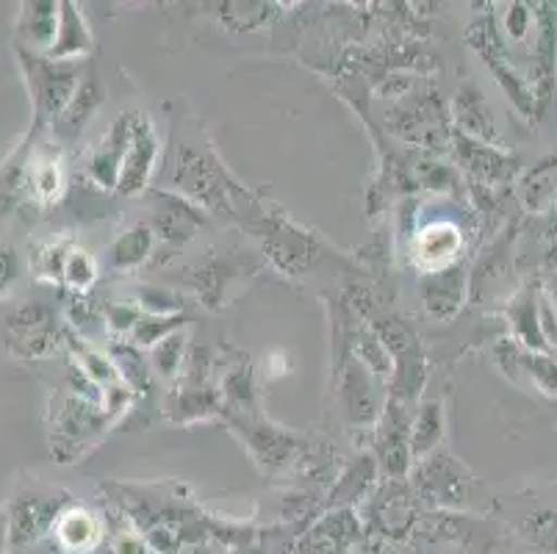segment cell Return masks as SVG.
Wrapping results in <instances>:
<instances>
[{
  "mask_svg": "<svg viewBox=\"0 0 557 554\" xmlns=\"http://www.w3.org/2000/svg\"><path fill=\"white\" fill-rule=\"evenodd\" d=\"M134 122L136 111H125V114L114 122V128L109 131V136L95 147L92 161H89V177H92V183H98L100 189H116L125 152H128L131 136H134Z\"/></svg>",
  "mask_w": 557,
  "mask_h": 554,
  "instance_id": "5",
  "label": "cell"
},
{
  "mask_svg": "<svg viewBox=\"0 0 557 554\" xmlns=\"http://www.w3.org/2000/svg\"><path fill=\"white\" fill-rule=\"evenodd\" d=\"M136 311L131 305H111L109 308V328L116 335H131L136 328Z\"/></svg>",
  "mask_w": 557,
  "mask_h": 554,
  "instance_id": "29",
  "label": "cell"
},
{
  "mask_svg": "<svg viewBox=\"0 0 557 554\" xmlns=\"http://www.w3.org/2000/svg\"><path fill=\"white\" fill-rule=\"evenodd\" d=\"M181 324H184V317H139L131 335L139 347H156L170 333H178Z\"/></svg>",
  "mask_w": 557,
  "mask_h": 554,
  "instance_id": "23",
  "label": "cell"
},
{
  "mask_svg": "<svg viewBox=\"0 0 557 554\" xmlns=\"http://www.w3.org/2000/svg\"><path fill=\"white\" fill-rule=\"evenodd\" d=\"M95 278H98V263H95V258L89 256L86 250H70L67 261H64V272H62V283L64 286H70L73 292L84 294L92 288Z\"/></svg>",
  "mask_w": 557,
  "mask_h": 554,
  "instance_id": "20",
  "label": "cell"
},
{
  "mask_svg": "<svg viewBox=\"0 0 557 554\" xmlns=\"http://www.w3.org/2000/svg\"><path fill=\"white\" fill-rule=\"evenodd\" d=\"M342 399L347 408L349 419L356 424H369L377 419V403L372 391V372H367L356 358L349 360L342 374Z\"/></svg>",
  "mask_w": 557,
  "mask_h": 554,
  "instance_id": "13",
  "label": "cell"
},
{
  "mask_svg": "<svg viewBox=\"0 0 557 554\" xmlns=\"http://www.w3.org/2000/svg\"><path fill=\"white\" fill-rule=\"evenodd\" d=\"M89 50H92V34H89L84 14H81L78 3L64 0V3H59V30H55V42L50 48L48 59H84V56H89Z\"/></svg>",
  "mask_w": 557,
  "mask_h": 554,
  "instance_id": "11",
  "label": "cell"
},
{
  "mask_svg": "<svg viewBox=\"0 0 557 554\" xmlns=\"http://www.w3.org/2000/svg\"><path fill=\"white\" fill-rule=\"evenodd\" d=\"M25 161H28V156L9 161L7 167H0V217H7V213L17 206L20 197H23Z\"/></svg>",
  "mask_w": 557,
  "mask_h": 554,
  "instance_id": "21",
  "label": "cell"
},
{
  "mask_svg": "<svg viewBox=\"0 0 557 554\" xmlns=\"http://www.w3.org/2000/svg\"><path fill=\"white\" fill-rule=\"evenodd\" d=\"M527 535H530L535 546L546 549V552H557V516L546 513V516L530 518Z\"/></svg>",
  "mask_w": 557,
  "mask_h": 554,
  "instance_id": "28",
  "label": "cell"
},
{
  "mask_svg": "<svg viewBox=\"0 0 557 554\" xmlns=\"http://www.w3.org/2000/svg\"><path fill=\"white\" fill-rule=\"evenodd\" d=\"M455 122H458V128L466 131L469 136H478V139H491L494 134V125H491V111L485 106L483 95L472 86H466L455 95Z\"/></svg>",
  "mask_w": 557,
  "mask_h": 554,
  "instance_id": "18",
  "label": "cell"
},
{
  "mask_svg": "<svg viewBox=\"0 0 557 554\" xmlns=\"http://www.w3.org/2000/svg\"><path fill=\"white\" fill-rule=\"evenodd\" d=\"M9 349H12L17 358H48L59 349V330H48V333L28 335V338H17V342H9Z\"/></svg>",
  "mask_w": 557,
  "mask_h": 554,
  "instance_id": "25",
  "label": "cell"
},
{
  "mask_svg": "<svg viewBox=\"0 0 557 554\" xmlns=\"http://www.w3.org/2000/svg\"><path fill=\"white\" fill-rule=\"evenodd\" d=\"M184 347H186L184 333H170L166 338H161V342L156 344L153 364H156V372H159L161 378L166 380L178 378L181 364H184Z\"/></svg>",
  "mask_w": 557,
  "mask_h": 554,
  "instance_id": "22",
  "label": "cell"
},
{
  "mask_svg": "<svg viewBox=\"0 0 557 554\" xmlns=\"http://www.w3.org/2000/svg\"><path fill=\"white\" fill-rule=\"evenodd\" d=\"M453 469H458V466H455L444 452H433V455L424 457L422 466H419V485H422L424 494L433 502H438V505L463 500L469 475Z\"/></svg>",
  "mask_w": 557,
  "mask_h": 554,
  "instance_id": "10",
  "label": "cell"
},
{
  "mask_svg": "<svg viewBox=\"0 0 557 554\" xmlns=\"http://www.w3.org/2000/svg\"><path fill=\"white\" fill-rule=\"evenodd\" d=\"M70 250H73V247L64 242L45 244L42 250L34 256V272H37L42 281H62L64 261H67Z\"/></svg>",
  "mask_w": 557,
  "mask_h": 554,
  "instance_id": "24",
  "label": "cell"
},
{
  "mask_svg": "<svg viewBox=\"0 0 557 554\" xmlns=\"http://www.w3.org/2000/svg\"><path fill=\"white\" fill-rule=\"evenodd\" d=\"M422 294L430 317L438 322L453 319L463 305V269L453 263L438 272H428L422 281Z\"/></svg>",
  "mask_w": 557,
  "mask_h": 554,
  "instance_id": "9",
  "label": "cell"
},
{
  "mask_svg": "<svg viewBox=\"0 0 557 554\" xmlns=\"http://www.w3.org/2000/svg\"><path fill=\"white\" fill-rule=\"evenodd\" d=\"M70 505L64 491H48V494H23L9 505V549H28L42 541L53 530L55 518Z\"/></svg>",
  "mask_w": 557,
  "mask_h": 554,
  "instance_id": "3",
  "label": "cell"
},
{
  "mask_svg": "<svg viewBox=\"0 0 557 554\" xmlns=\"http://www.w3.org/2000/svg\"><path fill=\"white\" fill-rule=\"evenodd\" d=\"M116 416L120 410L89 403L73 391L55 394L50 403V446H53L55 460L59 464L78 460L89 441L100 439Z\"/></svg>",
  "mask_w": 557,
  "mask_h": 554,
  "instance_id": "1",
  "label": "cell"
},
{
  "mask_svg": "<svg viewBox=\"0 0 557 554\" xmlns=\"http://www.w3.org/2000/svg\"><path fill=\"white\" fill-rule=\"evenodd\" d=\"M20 64H23L25 84L32 89L34 114L37 122L45 120L53 125L64 106L73 98L75 86H78V70L67 61H53L48 56H32L25 50H17Z\"/></svg>",
  "mask_w": 557,
  "mask_h": 554,
  "instance_id": "2",
  "label": "cell"
},
{
  "mask_svg": "<svg viewBox=\"0 0 557 554\" xmlns=\"http://www.w3.org/2000/svg\"><path fill=\"white\" fill-rule=\"evenodd\" d=\"M25 192L39 200L42 206H50L64 195V172L62 164L50 152H28L25 161Z\"/></svg>",
  "mask_w": 557,
  "mask_h": 554,
  "instance_id": "14",
  "label": "cell"
},
{
  "mask_svg": "<svg viewBox=\"0 0 557 554\" xmlns=\"http://www.w3.org/2000/svg\"><path fill=\"white\" fill-rule=\"evenodd\" d=\"M20 272H23L20 253L14 250L9 242H0V299L7 297V294L17 286Z\"/></svg>",
  "mask_w": 557,
  "mask_h": 554,
  "instance_id": "27",
  "label": "cell"
},
{
  "mask_svg": "<svg viewBox=\"0 0 557 554\" xmlns=\"http://www.w3.org/2000/svg\"><path fill=\"white\" fill-rule=\"evenodd\" d=\"M410 457L424 460L433 455L444 441V408L442 403H424L419 410L417 421L410 427Z\"/></svg>",
  "mask_w": 557,
  "mask_h": 554,
  "instance_id": "17",
  "label": "cell"
},
{
  "mask_svg": "<svg viewBox=\"0 0 557 554\" xmlns=\"http://www.w3.org/2000/svg\"><path fill=\"white\" fill-rule=\"evenodd\" d=\"M202 222L206 220H202L200 208L189 206L175 195H156L153 222H148V225L153 227L156 238H161V242L184 244L200 231Z\"/></svg>",
  "mask_w": 557,
  "mask_h": 554,
  "instance_id": "7",
  "label": "cell"
},
{
  "mask_svg": "<svg viewBox=\"0 0 557 554\" xmlns=\"http://www.w3.org/2000/svg\"><path fill=\"white\" fill-rule=\"evenodd\" d=\"M103 98H106L103 84H100L95 75H92V78L78 81V86H75L70 103L64 106V111L59 114V120L53 122L55 134L78 136L81 131L89 125V120L98 114V109L103 106Z\"/></svg>",
  "mask_w": 557,
  "mask_h": 554,
  "instance_id": "12",
  "label": "cell"
},
{
  "mask_svg": "<svg viewBox=\"0 0 557 554\" xmlns=\"http://www.w3.org/2000/svg\"><path fill=\"white\" fill-rule=\"evenodd\" d=\"M59 30V3L53 0H32L20 7L17 17V50L32 56H48Z\"/></svg>",
  "mask_w": 557,
  "mask_h": 554,
  "instance_id": "6",
  "label": "cell"
},
{
  "mask_svg": "<svg viewBox=\"0 0 557 554\" xmlns=\"http://www.w3.org/2000/svg\"><path fill=\"white\" fill-rule=\"evenodd\" d=\"M156 159H159V139H156L153 125H150V120L141 111H136L134 136H131L128 152H125L116 192L128 197L139 195L148 186L150 177H153Z\"/></svg>",
  "mask_w": 557,
  "mask_h": 554,
  "instance_id": "4",
  "label": "cell"
},
{
  "mask_svg": "<svg viewBox=\"0 0 557 554\" xmlns=\"http://www.w3.org/2000/svg\"><path fill=\"white\" fill-rule=\"evenodd\" d=\"M9 552V518L7 510H0V554Z\"/></svg>",
  "mask_w": 557,
  "mask_h": 554,
  "instance_id": "31",
  "label": "cell"
},
{
  "mask_svg": "<svg viewBox=\"0 0 557 554\" xmlns=\"http://www.w3.org/2000/svg\"><path fill=\"white\" fill-rule=\"evenodd\" d=\"M139 305L150 317H178L181 297L166 288H141Z\"/></svg>",
  "mask_w": 557,
  "mask_h": 554,
  "instance_id": "26",
  "label": "cell"
},
{
  "mask_svg": "<svg viewBox=\"0 0 557 554\" xmlns=\"http://www.w3.org/2000/svg\"><path fill=\"white\" fill-rule=\"evenodd\" d=\"M460 250V233L455 225L447 222H435V225L424 227L419 236V261L428 272H438V269L453 267L455 256Z\"/></svg>",
  "mask_w": 557,
  "mask_h": 554,
  "instance_id": "16",
  "label": "cell"
},
{
  "mask_svg": "<svg viewBox=\"0 0 557 554\" xmlns=\"http://www.w3.org/2000/svg\"><path fill=\"white\" fill-rule=\"evenodd\" d=\"M114 552L116 554H145V543L139 541V538H134L128 532V535H120L114 543Z\"/></svg>",
  "mask_w": 557,
  "mask_h": 554,
  "instance_id": "30",
  "label": "cell"
},
{
  "mask_svg": "<svg viewBox=\"0 0 557 554\" xmlns=\"http://www.w3.org/2000/svg\"><path fill=\"white\" fill-rule=\"evenodd\" d=\"M50 532H53L55 543H59L64 552L86 554L98 546L100 535H103V527H100L95 513L70 502V505L59 513V518H55V525Z\"/></svg>",
  "mask_w": 557,
  "mask_h": 554,
  "instance_id": "8",
  "label": "cell"
},
{
  "mask_svg": "<svg viewBox=\"0 0 557 554\" xmlns=\"http://www.w3.org/2000/svg\"><path fill=\"white\" fill-rule=\"evenodd\" d=\"M7 328L9 333H12L9 335V342L28 338V335L37 333H48V330H59L55 328V313L42 303H25L20 305V308H14L7 317Z\"/></svg>",
  "mask_w": 557,
  "mask_h": 554,
  "instance_id": "19",
  "label": "cell"
},
{
  "mask_svg": "<svg viewBox=\"0 0 557 554\" xmlns=\"http://www.w3.org/2000/svg\"><path fill=\"white\" fill-rule=\"evenodd\" d=\"M156 233L148 222H136L134 227H128L125 233L116 236V242L109 247V263L120 272H131V269H139L141 263H148L150 256L156 250Z\"/></svg>",
  "mask_w": 557,
  "mask_h": 554,
  "instance_id": "15",
  "label": "cell"
}]
</instances>
